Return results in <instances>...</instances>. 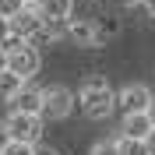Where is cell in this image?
<instances>
[{
  "instance_id": "4fadbf2b",
  "label": "cell",
  "mask_w": 155,
  "mask_h": 155,
  "mask_svg": "<svg viewBox=\"0 0 155 155\" xmlns=\"http://www.w3.org/2000/svg\"><path fill=\"white\" fill-rule=\"evenodd\" d=\"M35 145H25V141H7V145L0 148V155H32Z\"/></svg>"
},
{
  "instance_id": "44dd1931",
  "label": "cell",
  "mask_w": 155,
  "mask_h": 155,
  "mask_svg": "<svg viewBox=\"0 0 155 155\" xmlns=\"http://www.w3.org/2000/svg\"><path fill=\"white\" fill-rule=\"evenodd\" d=\"M7 141H11V134H7V127H4V124H0V148H4V145H7Z\"/></svg>"
},
{
  "instance_id": "3957f363",
  "label": "cell",
  "mask_w": 155,
  "mask_h": 155,
  "mask_svg": "<svg viewBox=\"0 0 155 155\" xmlns=\"http://www.w3.org/2000/svg\"><path fill=\"white\" fill-rule=\"evenodd\" d=\"M74 113V92L64 85H53V88H42V109L39 116L42 120H67Z\"/></svg>"
},
{
  "instance_id": "d6986e66",
  "label": "cell",
  "mask_w": 155,
  "mask_h": 155,
  "mask_svg": "<svg viewBox=\"0 0 155 155\" xmlns=\"http://www.w3.org/2000/svg\"><path fill=\"white\" fill-rule=\"evenodd\" d=\"M137 4L148 11V18H155V0H137Z\"/></svg>"
},
{
  "instance_id": "8992f818",
  "label": "cell",
  "mask_w": 155,
  "mask_h": 155,
  "mask_svg": "<svg viewBox=\"0 0 155 155\" xmlns=\"http://www.w3.org/2000/svg\"><path fill=\"white\" fill-rule=\"evenodd\" d=\"M7 102H11V109H18V113H39V109H42V88L32 85V78H28Z\"/></svg>"
},
{
  "instance_id": "2e32d148",
  "label": "cell",
  "mask_w": 155,
  "mask_h": 155,
  "mask_svg": "<svg viewBox=\"0 0 155 155\" xmlns=\"http://www.w3.org/2000/svg\"><path fill=\"white\" fill-rule=\"evenodd\" d=\"M32 155H60V152H57V148H49V145H35Z\"/></svg>"
},
{
  "instance_id": "277c9868",
  "label": "cell",
  "mask_w": 155,
  "mask_h": 155,
  "mask_svg": "<svg viewBox=\"0 0 155 155\" xmlns=\"http://www.w3.org/2000/svg\"><path fill=\"white\" fill-rule=\"evenodd\" d=\"M7 67L14 71V74H21V78H35L39 67H42V53H39V46H32L28 39H21L18 46L7 49Z\"/></svg>"
},
{
  "instance_id": "603a6c76",
  "label": "cell",
  "mask_w": 155,
  "mask_h": 155,
  "mask_svg": "<svg viewBox=\"0 0 155 155\" xmlns=\"http://www.w3.org/2000/svg\"><path fill=\"white\" fill-rule=\"evenodd\" d=\"M120 4H127V7H130V4H137V0H120Z\"/></svg>"
},
{
  "instance_id": "e0dca14e",
  "label": "cell",
  "mask_w": 155,
  "mask_h": 155,
  "mask_svg": "<svg viewBox=\"0 0 155 155\" xmlns=\"http://www.w3.org/2000/svg\"><path fill=\"white\" fill-rule=\"evenodd\" d=\"M145 148H148V155H155V127L145 134Z\"/></svg>"
},
{
  "instance_id": "8fae6325",
  "label": "cell",
  "mask_w": 155,
  "mask_h": 155,
  "mask_svg": "<svg viewBox=\"0 0 155 155\" xmlns=\"http://www.w3.org/2000/svg\"><path fill=\"white\" fill-rule=\"evenodd\" d=\"M25 81H28V78L14 74L11 67H0V99H11V95H14L21 85H25Z\"/></svg>"
},
{
  "instance_id": "ba28073f",
  "label": "cell",
  "mask_w": 155,
  "mask_h": 155,
  "mask_svg": "<svg viewBox=\"0 0 155 155\" xmlns=\"http://www.w3.org/2000/svg\"><path fill=\"white\" fill-rule=\"evenodd\" d=\"M39 28H42V18H39V11L32 7V4H25V7L11 18V32H14V35H21V39H32Z\"/></svg>"
},
{
  "instance_id": "5bb4252c",
  "label": "cell",
  "mask_w": 155,
  "mask_h": 155,
  "mask_svg": "<svg viewBox=\"0 0 155 155\" xmlns=\"http://www.w3.org/2000/svg\"><path fill=\"white\" fill-rule=\"evenodd\" d=\"M21 7H25V0H0V14L4 18H14Z\"/></svg>"
},
{
  "instance_id": "30bf717a",
  "label": "cell",
  "mask_w": 155,
  "mask_h": 155,
  "mask_svg": "<svg viewBox=\"0 0 155 155\" xmlns=\"http://www.w3.org/2000/svg\"><path fill=\"white\" fill-rule=\"evenodd\" d=\"M148 130H152L148 113H127V116H124V134H130V137H145Z\"/></svg>"
},
{
  "instance_id": "9c48e42d",
  "label": "cell",
  "mask_w": 155,
  "mask_h": 155,
  "mask_svg": "<svg viewBox=\"0 0 155 155\" xmlns=\"http://www.w3.org/2000/svg\"><path fill=\"white\" fill-rule=\"evenodd\" d=\"M32 7L39 11L42 21H67L71 11H74V0H35Z\"/></svg>"
},
{
  "instance_id": "52a82bcc",
  "label": "cell",
  "mask_w": 155,
  "mask_h": 155,
  "mask_svg": "<svg viewBox=\"0 0 155 155\" xmlns=\"http://www.w3.org/2000/svg\"><path fill=\"white\" fill-rule=\"evenodd\" d=\"M64 35H67L74 46L92 49V46H95V21H92V18H67V28H64Z\"/></svg>"
},
{
  "instance_id": "9a60e30c",
  "label": "cell",
  "mask_w": 155,
  "mask_h": 155,
  "mask_svg": "<svg viewBox=\"0 0 155 155\" xmlns=\"http://www.w3.org/2000/svg\"><path fill=\"white\" fill-rule=\"evenodd\" d=\"M88 155H116V141H95Z\"/></svg>"
},
{
  "instance_id": "ffe728a7",
  "label": "cell",
  "mask_w": 155,
  "mask_h": 155,
  "mask_svg": "<svg viewBox=\"0 0 155 155\" xmlns=\"http://www.w3.org/2000/svg\"><path fill=\"white\" fill-rule=\"evenodd\" d=\"M145 113H148V120H152V127H155V95H152V102H148V109H145Z\"/></svg>"
},
{
  "instance_id": "7c38bea8",
  "label": "cell",
  "mask_w": 155,
  "mask_h": 155,
  "mask_svg": "<svg viewBox=\"0 0 155 155\" xmlns=\"http://www.w3.org/2000/svg\"><path fill=\"white\" fill-rule=\"evenodd\" d=\"M113 141H116V155H148V148H145V137L120 134V137H113Z\"/></svg>"
},
{
  "instance_id": "7a4b0ae2",
  "label": "cell",
  "mask_w": 155,
  "mask_h": 155,
  "mask_svg": "<svg viewBox=\"0 0 155 155\" xmlns=\"http://www.w3.org/2000/svg\"><path fill=\"white\" fill-rule=\"evenodd\" d=\"M42 116L39 113H18V109H11L4 127H7L11 141H25V145H39V137H42Z\"/></svg>"
},
{
  "instance_id": "ac0fdd59",
  "label": "cell",
  "mask_w": 155,
  "mask_h": 155,
  "mask_svg": "<svg viewBox=\"0 0 155 155\" xmlns=\"http://www.w3.org/2000/svg\"><path fill=\"white\" fill-rule=\"evenodd\" d=\"M7 35H11V18L0 14V39H7Z\"/></svg>"
},
{
  "instance_id": "5b68a950",
  "label": "cell",
  "mask_w": 155,
  "mask_h": 155,
  "mask_svg": "<svg viewBox=\"0 0 155 155\" xmlns=\"http://www.w3.org/2000/svg\"><path fill=\"white\" fill-rule=\"evenodd\" d=\"M148 102H152V88L148 85H124L120 92H116V99H113V106L120 109V113H145L148 109Z\"/></svg>"
},
{
  "instance_id": "cb8c5ba5",
  "label": "cell",
  "mask_w": 155,
  "mask_h": 155,
  "mask_svg": "<svg viewBox=\"0 0 155 155\" xmlns=\"http://www.w3.org/2000/svg\"><path fill=\"white\" fill-rule=\"evenodd\" d=\"M25 4H35V0H25Z\"/></svg>"
},
{
  "instance_id": "7402d4cb",
  "label": "cell",
  "mask_w": 155,
  "mask_h": 155,
  "mask_svg": "<svg viewBox=\"0 0 155 155\" xmlns=\"http://www.w3.org/2000/svg\"><path fill=\"white\" fill-rule=\"evenodd\" d=\"M0 67H7V49L0 46Z\"/></svg>"
},
{
  "instance_id": "6da1fadb",
  "label": "cell",
  "mask_w": 155,
  "mask_h": 155,
  "mask_svg": "<svg viewBox=\"0 0 155 155\" xmlns=\"http://www.w3.org/2000/svg\"><path fill=\"white\" fill-rule=\"evenodd\" d=\"M113 99H116V92L109 88V81H102V78H88L85 85H81V92L74 95V106L81 109L88 120H106V116L116 109Z\"/></svg>"
}]
</instances>
